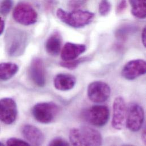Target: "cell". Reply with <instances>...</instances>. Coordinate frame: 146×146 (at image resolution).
Wrapping results in <instances>:
<instances>
[{
  "label": "cell",
  "mask_w": 146,
  "mask_h": 146,
  "mask_svg": "<svg viewBox=\"0 0 146 146\" xmlns=\"http://www.w3.org/2000/svg\"><path fill=\"white\" fill-rule=\"evenodd\" d=\"M70 141L73 146H101L102 137L96 129L89 126H82L71 130Z\"/></svg>",
  "instance_id": "1"
},
{
  "label": "cell",
  "mask_w": 146,
  "mask_h": 146,
  "mask_svg": "<svg viewBox=\"0 0 146 146\" xmlns=\"http://www.w3.org/2000/svg\"><path fill=\"white\" fill-rule=\"evenodd\" d=\"M56 15L61 21L74 28L85 27L89 24L94 17V14L90 11L77 10L67 12L62 9H58Z\"/></svg>",
  "instance_id": "2"
},
{
  "label": "cell",
  "mask_w": 146,
  "mask_h": 146,
  "mask_svg": "<svg viewBox=\"0 0 146 146\" xmlns=\"http://www.w3.org/2000/svg\"><path fill=\"white\" fill-rule=\"evenodd\" d=\"M83 119L96 127H103L108 122L110 112L109 108L104 105H94L84 110Z\"/></svg>",
  "instance_id": "3"
},
{
  "label": "cell",
  "mask_w": 146,
  "mask_h": 146,
  "mask_svg": "<svg viewBox=\"0 0 146 146\" xmlns=\"http://www.w3.org/2000/svg\"><path fill=\"white\" fill-rule=\"evenodd\" d=\"M59 112L58 106L53 102L36 104L32 109V114L38 122L47 124L53 122Z\"/></svg>",
  "instance_id": "4"
},
{
  "label": "cell",
  "mask_w": 146,
  "mask_h": 146,
  "mask_svg": "<svg viewBox=\"0 0 146 146\" xmlns=\"http://www.w3.org/2000/svg\"><path fill=\"white\" fill-rule=\"evenodd\" d=\"M13 17L18 23L29 26L36 22L38 14L31 5L27 3L21 2L14 8Z\"/></svg>",
  "instance_id": "5"
},
{
  "label": "cell",
  "mask_w": 146,
  "mask_h": 146,
  "mask_svg": "<svg viewBox=\"0 0 146 146\" xmlns=\"http://www.w3.org/2000/svg\"><path fill=\"white\" fill-rule=\"evenodd\" d=\"M145 111L143 108L137 103L130 104L127 114L126 126L131 132L139 131L144 122Z\"/></svg>",
  "instance_id": "6"
},
{
  "label": "cell",
  "mask_w": 146,
  "mask_h": 146,
  "mask_svg": "<svg viewBox=\"0 0 146 146\" xmlns=\"http://www.w3.org/2000/svg\"><path fill=\"white\" fill-rule=\"evenodd\" d=\"M89 99L94 103H102L108 100L111 94V88L106 82L96 81L90 83L87 90Z\"/></svg>",
  "instance_id": "7"
},
{
  "label": "cell",
  "mask_w": 146,
  "mask_h": 146,
  "mask_svg": "<svg viewBox=\"0 0 146 146\" xmlns=\"http://www.w3.org/2000/svg\"><path fill=\"white\" fill-rule=\"evenodd\" d=\"M24 36L21 32L15 29H10L6 36V46L10 56H18L23 50Z\"/></svg>",
  "instance_id": "8"
},
{
  "label": "cell",
  "mask_w": 146,
  "mask_h": 146,
  "mask_svg": "<svg viewBox=\"0 0 146 146\" xmlns=\"http://www.w3.org/2000/svg\"><path fill=\"white\" fill-rule=\"evenodd\" d=\"M113 114L111 121L112 127L121 130L123 129L126 123V105L123 97L119 96L115 98L113 102Z\"/></svg>",
  "instance_id": "9"
},
{
  "label": "cell",
  "mask_w": 146,
  "mask_h": 146,
  "mask_svg": "<svg viewBox=\"0 0 146 146\" xmlns=\"http://www.w3.org/2000/svg\"><path fill=\"white\" fill-rule=\"evenodd\" d=\"M18 114L17 106L15 101L10 98L0 100V121L10 125L15 122Z\"/></svg>",
  "instance_id": "10"
},
{
  "label": "cell",
  "mask_w": 146,
  "mask_h": 146,
  "mask_svg": "<svg viewBox=\"0 0 146 146\" xmlns=\"http://www.w3.org/2000/svg\"><path fill=\"white\" fill-rule=\"evenodd\" d=\"M146 73V63L142 59H135L127 63L122 71V76L128 80H133Z\"/></svg>",
  "instance_id": "11"
},
{
  "label": "cell",
  "mask_w": 146,
  "mask_h": 146,
  "mask_svg": "<svg viewBox=\"0 0 146 146\" xmlns=\"http://www.w3.org/2000/svg\"><path fill=\"white\" fill-rule=\"evenodd\" d=\"M29 75L32 81L38 86L43 87L45 85L46 71L42 59L35 58L33 60L29 68Z\"/></svg>",
  "instance_id": "12"
},
{
  "label": "cell",
  "mask_w": 146,
  "mask_h": 146,
  "mask_svg": "<svg viewBox=\"0 0 146 146\" xmlns=\"http://www.w3.org/2000/svg\"><path fill=\"white\" fill-rule=\"evenodd\" d=\"M22 134L24 138L30 145L34 146H40L43 144L44 137L42 132L36 127L26 125L22 127Z\"/></svg>",
  "instance_id": "13"
},
{
  "label": "cell",
  "mask_w": 146,
  "mask_h": 146,
  "mask_svg": "<svg viewBox=\"0 0 146 146\" xmlns=\"http://www.w3.org/2000/svg\"><path fill=\"white\" fill-rule=\"evenodd\" d=\"M86 46L82 44L66 43L61 52L63 61H70L76 59L80 55L85 52Z\"/></svg>",
  "instance_id": "14"
},
{
  "label": "cell",
  "mask_w": 146,
  "mask_h": 146,
  "mask_svg": "<svg viewBox=\"0 0 146 146\" xmlns=\"http://www.w3.org/2000/svg\"><path fill=\"white\" fill-rule=\"evenodd\" d=\"M76 83V77L70 74L60 73L54 80L55 88L60 91H68L73 89Z\"/></svg>",
  "instance_id": "15"
},
{
  "label": "cell",
  "mask_w": 146,
  "mask_h": 146,
  "mask_svg": "<svg viewBox=\"0 0 146 146\" xmlns=\"http://www.w3.org/2000/svg\"><path fill=\"white\" fill-rule=\"evenodd\" d=\"M62 46V38L59 33L55 32L51 34L46 41L45 48L47 52L51 56L59 55Z\"/></svg>",
  "instance_id": "16"
},
{
  "label": "cell",
  "mask_w": 146,
  "mask_h": 146,
  "mask_svg": "<svg viewBox=\"0 0 146 146\" xmlns=\"http://www.w3.org/2000/svg\"><path fill=\"white\" fill-rule=\"evenodd\" d=\"M18 70V66L15 63H0V80L6 81L10 79L17 73Z\"/></svg>",
  "instance_id": "17"
},
{
  "label": "cell",
  "mask_w": 146,
  "mask_h": 146,
  "mask_svg": "<svg viewBox=\"0 0 146 146\" xmlns=\"http://www.w3.org/2000/svg\"><path fill=\"white\" fill-rule=\"evenodd\" d=\"M131 6V13L138 19L146 18V0H129Z\"/></svg>",
  "instance_id": "18"
},
{
  "label": "cell",
  "mask_w": 146,
  "mask_h": 146,
  "mask_svg": "<svg viewBox=\"0 0 146 146\" xmlns=\"http://www.w3.org/2000/svg\"><path fill=\"white\" fill-rule=\"evenodd\" d=\"M111 10V4L109 0H101L99 4V13L102 16H106Z\"/></svg>",
  "instance_id": "19"
},
{
  "label": "cell",
  "mask_w": 146,
  "mask_h": 146,
  "mask_svg": "<svg viewBox=\"0 0 146 146\" xmlns=\"http://www.w3.org/2000/svg\"><path fill=\"white\" fill-rule=\"evenodd\" d=\"M86 58H81V59H74L73 60H70V61H63L60 63V66H62L63 67L70 69V70H73L76 68V67H78V66L82 63Z\"/></svg>",
  "instance_id": "20"
},
{
  "label": "cell",
  "mask_w": 146,
  "mask_h": 146,
  "mask_svg": "<svg viewBox=\"0 0 146 146\" xmlns=\"http://www.w3.org/2000/svg\"><path fill=\"white\" fill-rule=\"evenodd\" d=\"M12 6V0H2L0 3V13L2 14H8L10 11Z\"/></svg>",
  "instance_id": "21"
},
{
  "label": "cell",
  "mask_w": 146,
  "mask_h": 146,
  "mask_svg": "<svg viewBox=\"0 0 146 146\" xmlns=\"http://www.w3.org/2000/svg\"><path fill=\"white\" fill-rule=\"evenodd\" d=\"M6 144L7 146H26L30 145L27 142H25L21 139L15 138H11L9 139L6 142Z\"/></svg>",
  "instance_id": "22"
},
{
  "label": "cell",
  "mask_w": 146,
  "mask_h": 146,
  "mask_svg": "<svg viewBox=\"0 0 146 146\" xmlns=\"http://www.w3.org/2000/svg\"><path fill=\"white\" fill-rule=\"evenodd\" d=\"M49 145L52 146H69L70 144L62 138L58 137L52 140L51 142L49 143Z\"/></svg>",
  "instance_id": "23"
},
{
  "label": "cell",
  "mask_w": 146,
  "mask_h": 146,
  "mask_svg": "<svg viewBox=\"0 0 146 146\" xmlns=\"http://www.w3.org/2000/svg\"><path fill=\"white\" fill-rule=\"evenodd\" d=\"M83 2V0H71L69 5L72 9H77L82 5Z\"/></svg>",
  "instance_id": "24"
},
{
  "label": "cell",
  "mask_w": 146,
  "mask_h": 146,
  "mask_svg": "<svg viewBox=\"0 0 146 146\" xmlns=\"http://www.w3.org/2000/svg\"><path fill=\"white\" fill-rule=\"evenodd\" d=\"M126 7H127L126 0H121V1L119 2L117 8V13H122L126 9Z\"/></svg>",
  "instance_id": "25"
},
{
  "label": "cell",
  "mask_w": 146,
  "mask_h": 146,
  "mask_svg": "<svg viewBox=\"0 0 146 146\" xmlns=\"http://www.w3.org/2000/svg\"><path fill=\"white\" fill-rule=\"evenodd\" d=\"M142 43L144 46V47H146V27H144L142 33Z\"/></svg>",
  "instance_id": "26"
},
{
  "label": "cell",
  "mask_w": 146,
  "mask_h": 146,
  "mask_svg": "<svg viewBox=\"0 0 146 146\" xmlns=\"http://www.w3.org/2000/svg\"><path fill=\"white\" fill-rule=\"evenodd\" d=\"M5 28V22L3 19L0 17V35L2 34Z\"/></svg>",
  "instance_id": "27"
},
{
  "label": "cell",
  "mask_w": 146,
  "mask_h": 146,
  "mask_svg": "<svg viewBox=\"0 0 146 146\" xmlns=\"http://www.w3.org/2000/svg\"><path fill=\"white\" fill-rule=\"evenodd\" d=\"M142 139L144 143L146 144V130H145L143 131V133L142 134Z\"/></svg>",
  "instance_id": "28"
},
{
  "label": "cell",
  "mask_w": 146,
  "mask_h": 146,
  "mask_svg": "<svg viewBox=\"0 0 146 146\" xmlns=\"http://www.w3.org/2000/svg\"><path fill=\"white\" fill-rule=\"evenodd\" d=\"M0 146H3V144H2V143H0Z\"/></svg>",
  "instance_id": "29"
},
{
  "label": "cell",
  "mask_w": 146,
  "mask_h": 146,
  "mask_svg": "<svg viewBox=\"0 0 146 146\" xmlns=\"http://www.w3.org/2000/svg\"><path fill=\"white\" fill-rule=\"evenodd\" d=\"M83 1H85V0H83Z\"/></svg>",
  "instance_id": "30"
}]
</instances>
